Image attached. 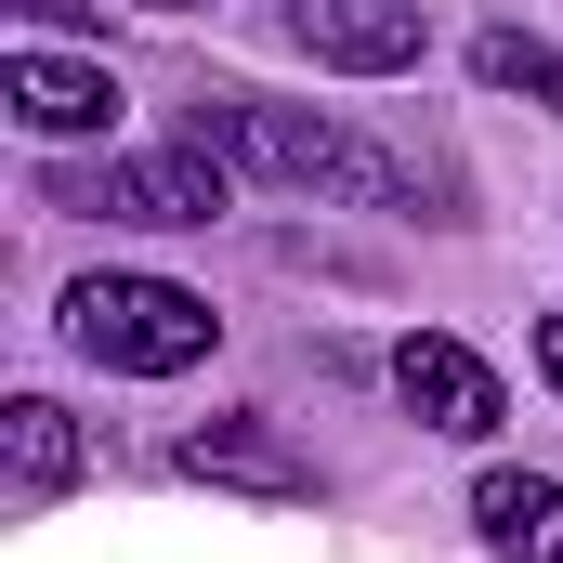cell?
<instances>
[{
    "label": "cell",
    "instance_id": "obj_1",
    "mask_svg": "<svg viewBox=\"0 0 563 563\" xmlns=\"http://www.w3.org/2000/svg\"><path fill=\"white\" fill-rule=\"evenodd\" d=\"M197 144H210V157H236V170H263V184H288V197H354V210H407V197H432L407 144L354 132V119H328V106L210 92V106H197Z\"/></svg>",
    "mask_w": 563,
    "mask_h": 563
},
{
    "label": "cell",
    "instance_id": "obj_2",
    "mask_svg": "<svg viewBox=\"0 0 563 563\" xmlns=\"http://www.w3.org/2000/svg\"><path fill=\"white\" fill-rule=\"evenodd\" d=\"M66 341L92 367H119V380H184L223 341V314L197 288H170V276H79L66 288Z\"/></svg>",
    "mask_w": 563,
    "mask_h": 563
},
{
    "label": "cell",
    "instance_id": "obj_3",
    "mask_svg": "<svg viewBox=\"0 0 563 563\" xmlns=\"http://www.w3.org/2000/svg\"><path fill=\"white\" fill-rule=\"evenodd\" d=\"M53 210H92V223H223V157L184 132V144H144V157H92V170H53Z\"/></svg>",
    "mask_w": 563,
    "mask_h": 563
},
{
    "label": "cell",
    "instance_id": "obj_4",
    "mask_svg": "<svg viewBox=\"0 0 563 563\" xmlns=\"http://www.w3.org/2000/svg\"><path fill=\"white\" fill-rule=\"evenodd\" d=\"M394 394H407V420H420V432H459V445H485V432L511 420L498 367H485L472 341H445V328H407V341H394Z\"/></svg>",
    "mask_w": 563,
    "mask_h": 563
},
{
    "label": "cell",
    "instance_id": "obj_5",
    "mask_svg": "<svg viewBox=\"0 0 563 563\" xmlns=\"http://www.w3.org/2000/svg\"><path fill=\"white\" fill-rule=\"evenodd\" d=\"M288 40L341 79H394V66H420L432 0H288Z\"/></svg>",
    "mask_w": 563,
    "mask_h": 563
},
{
    "label": "cell",
    "instance_id": "obj_6",
    "mask_svg": "<svg viewBox=\"0 0 563 563\" xmlns=\"http://www.w3.org/2000/svg\"><path fill=\"white\" fill-rule=\"evenodd\" d=\"M0 106H13L40 144L119 132V79H106V66H79V53H40V40H13V53H0Z\"/></svg>",
    "mask_w": 563,
    "mask_h": 563
},
{
    "label": "cell",
    "instance_id": "obj_7",
    "mask_svg": "<svg viewBox=\"0 0 563 563\" xmlns=\"http://www.w3.org/2000/svg\"><path fill=\"white\" fill-rule=\"evenodd\" d=\"M170 459H184L197 485H250V498H314V459H301V445H288L276 420H250V407H236V420H197L184 445H170Z\"/></svg>",
    "mask_w": 563,
    "mask_h": 563
},
{
    "label": "cell",
    "instance_id": "obj_8",
    "mask_svg": "<svg viewBox=\"0 0 563 563\" xmlns=\"http://www.w3.org/2000/svg\"><path fill=\"white\" fill-rule=\"evenodd\" d=\"M79 459H92V445H79V420H66L53 394H13V407H0V485H13V511H53V498L79 485Z\"/></svg>",
    "mask_w": 563,
    "mask_h": 563
},
{
    "label": "cell",
    "instance_id": "obj_9",
    "mask_svg": "<svg viewBox=\"0 0 563 563\" xmlns=\"http://www.w3.org/2000/svg\"><path fill=\"white\" fill-rule=\"evenodd\" d=\"M472 525L511 563H563V485L551 472H485V485H472Z\"/></svg>",
    "mask_w": 563,
    "mask_h": 563
},
{
    "label": "cell",
    "instance_id": "obj_10",
    "mask_svg": "<svg viewBox=\"0 0 563 563\" xmlns=\"http://www.w3.org/2000/svg\"><path fill=\"white\" fill-rule=\"evenodd\" d=\"M472 79H485V92H525V106H551V119H563V53H551V40H525V26H485V40H472Z\"/></svg>",
    "mask_w": 563,
    "mask_h": 563
},
{
    "label": "cell",
    "instance_id": "obj_11",
    "mask_svg": "<svg viewBox=\"0 0 563 563\" xmlns=\"http://www.w3.org/2000/svg\"><path fill=\"white\" fill-rule=\"evenodd\" d=\"M538 380H551V394H563V314H551V328H538Z\"/></svg>",
    "mask_w": 563,
    "mask_h": 563
},
{
    "label": "cell",
    "instance_id": "obj_12",
    "mask_svg": "<svg viewBox=\"0 0 563 563\" xmlns=\"http://www.w3.org/2000/svg\"><path fill=\"white\" fill-rule=\"evenodd\" d=\"M144 13H197V0H144Z\"/></svg>",
    "mask_w": 563,
    "mask_h": 563
}]
</instances>
